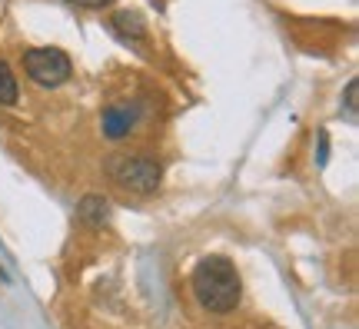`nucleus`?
Here are the masks:
<instances>
[{
	"mask_svg": "<svg viewBox=\"0 0 359 329\" xmlns=\"http://www.w3.org/2000/svg\"><path fill=\"white\" fill-rule=\"evenodd\" d=\"M0 103L4 107H11V103H17V80H13L11 67L0 60Z\"/></svg>",
	"mask_w": 359,
	"mask_h": 329,
	"instance_id": "obj_7",
	"label": "nucleus"
},
{
	"mask_svg": "<svg viewBox=\"0 0 359 329\" xmlns=\"http://www.w3.org/2000/svg\"><path fill=\"white\" fill-rule=\"evenodd\" d=\"M193 296L210 313H233L240 306V273L226 256H206L193 269Z\"/></svg>",
	"mask_w": 359,
	"mask_h": 329,
	"instance_id": "obj_1",
	"label": "nucleus"
},
{
	"mask_svg": "<svg viewBox=\"0 0 359 329\" xmlns=\"http://www.w3.org/2000/svg\"><path fill=\"white\" fill-rule=\"evenodd\" d=\"M110 24H114V30L120 34L123 40H140L143 34H147V24H143V17L140 13H130V11H120L110 17Z\"/></svg>",
	"mask_w": 359,
	"mask_h": 329,
	"instance_id": "obj_6",
	"label": "nucleus"
},
{
	"mask_svg": "<svg viewBox=\"0 0 359 329\" xmlns=\"http://www.w3.org/2000/svg\"><path fill=\"white\" fill-rule=\"evenodd\" d=\"M110 177L123 187V190L133 193H154L160 187V166L150 160V156H114L110 163Z\"/></svg>",
	"mask_w": 359,
	"mask_h": 329,
	"instance_id": "obj_3",
	"label": "nucleus"
},
{
	"mask_svg": "<svg viewBox=\"0 0 359 329\" xmlns=\"http://www.w3.org/2000/svg\"><path fill=\"white\" fill-rule=\"evenodd\" d=\"M346 120L349 123H356V80H349L346 83Z\"/></svg>",
	"mask_w": 359,
	"mask_h": 329,
	"instance_id": "obj_8",
	"label": "nucleus"
},
{
	"mask_svg": "<svg viewBox=\"0 0 359 329\" xmlns=\"http://www.w3.org/2000/svg\"><path fill=\"white\" fill-rule=\"evenodd\" d=\"M24 70L27 76L40 83V87H60L70 80V57L64 51H57V47H37V51H27L24 53Z\"/></svg>",
	"mask_w": 359,
	"mask_h": 329,
	"instance_id": "obj_2",
	"label": "nucleus"
},
{
	"mask_svg": "<svg viewBox=\"0 0 359 329\" xmlns=\"http://www.w3.org/2000/svg\"><path fill=\"white\" fill-rule=\"evenodd\" d=\"M77 216L80 223H87V227H103L107 216H110V206H107L103 196H83L77 206Z\"/></svg>",
	"mask_w": 359,
	"mask_h": 329,
	"instance_id": "obj_5",
	"label": "nucleus"
},
{
	"mask_svg": "<svg viewBox=\"0 0 359 329\" xmlns=\"http://www.w3.org/2000/svg\"><path fill=\"white\" fill-rule=\"evenodd\" d=\"M70 4H77V7H103V4H110V0H70Z\"/></svg>",
	"mask_w": 359,
	"mask_h": 329,
	"instance_id": "obj_9",
	"label": "nucleus"
},
{
	"mask_svg": "<svg viewBox=\"0 0 359 329\" xmlns=\"http://www.w3.org/2000/svg\"><path fill=\"white\" fill-rule=\"evenodd\" d=\"M137 107H107L103 110V116H100V127H103V133L110 140H123L127 133H133V127H137Z\"/></svg>",
	"mask_w": 359,
	"mask_h": 329,
	"instance_id": "obj_4",
	"label": "nucleus"
}]
</instances>
